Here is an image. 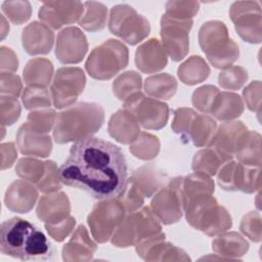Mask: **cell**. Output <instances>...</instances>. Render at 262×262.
I'll list each match as a JSON object with an SVG mask.
<instances>
[{
    "instance_id": "cell-1",
    "label": "cell",
    "mask_w": 262,
    "mask_h": 262,
    "mask_svg": "<svg viewBox=\"0 0 262 262\" xmlns=\"http://www.w3.org/2000/svg\"><path fill=\"white\" fill-rule=\"evenodd\" d=\"M59 180L97 200L119 196L127 183V161L122 149L101 138L76 141L58 169Z\"/></svg>"
},
{
    "instance_id": "cell-2",
    "label": "cell",
    "mask_w": 262,
    "mask_h": 262,
    "mask_svg": "<svg viewBox=\"0 0 262 262\" xmlns=\"http://www.w3.org/2000/svg\"><path fill=\"white\" fill-rule=\"evenodd\" d=\"M0 251L23 261H46L53 255L47 236L37 226L18 217L1 224Z\"/></svg>"
},
{
    "instance_id": "cell-3",
    "label": "cell",
    "mask_w": 262,
    "mask_h": 262,
    "mask_svg": "<svg viewBox=\"0 0 262 262\" xmlns=\"http://www.w3.org/2000/svg\"><path fill=\"white\" fill-rule=\"evenodd\" d=\"M103 123V110L96 103L80 102L56 117L53 131L57 143L79 141L95 133Z\"/></svg>"
},
{
    "instance_id": "cell-4",
    "label": "cell",
    "mask_w": 262,
    "mask_h": 262,
    "mask_svg": "<svg viewBox=\"0 0 262 262\" xmlns=\"http://www.w3.org/2000/svg\"><path fill=\"white\" fill-rule=\"evenodd\" d=\"M209 190H194L183 195L186 220L194 228L213 235L228 229L231 226V218L226 210L218 207L217 202L211 195H206Z\"/></svg>"
},
{
    "instance_id": "cell-5",
    "label": "cell",
    "mask_w": 262,
    "mask_h": 262,
    "mask_svg": "<svg viewBox=\"0 0 262 262\" xmlns=\"http://www.w3.org/2000/svg\"><path fill=\"white\" fill-rule=\"evenodd\" d=\"M128 63V50L117 40H107L93 49L86 62V70L95 79L105 80L115 76Z\"/></svg>"
},
{
    "instance_id": "cell-6",
    "label": "cell",
    "mask_w": 262,
    "mask_h": 262,
    "mask_svg": "<svg viewBox=\"0 0 262 262\" xmlns=\"http://www.w3.org/2000/svg\"><path fill=\"white\" fill-rule=\"evenodd\" d=\"M108 28L114 35L135 45L149 34V23L128 5L114 6L111 11Z\"/></svg>"
},
{
    "instance_id": "cell-7",
    "label": "cell",
    "mask_w": 262,
    "mask_h": 262,
    "mask_svg": "<svg viewBox=\"0 0 262 262\" xmlns=\"http://www.w3.org/2000/svg\"><path fill=\"white\" fill-rule=\"evenodd\" d=\"M124 206L114 199L96 204L88 217V224L96 241L103 243L108 239L113 230L123 221Z\"/></svg>"
},
{
    "instance_id": "cell-8",
    "label": "cell",
    "mask_w": 262,
    "mask_h": 262,
    "mask_svg": "<svg viewBox=\"0 0 262 262\" xmlns=\"http://www.w3.org/2000/svg\"><path fill=\"white\" fill-rule=\"evenodd\" d=\"M124 107L147 129H161L168 120V105L164 102L146 98L140 92L130 95L124 102Z\"/></svg>"
},
{
    "instance_id": "cell-9",
    "label": "cell",
    "mask_w": 262,
    "mask_h": 262,
    "mask_svg": "<svg viewBox=\"0 0 262 262\" xmlns=\"http://www.w3.org/2000/svg\"><path fill=\"white\" fill-rule=\"evenodd\" d=\"M192 26L191 19H179L167 14L161 20V36L163 45L175 61L182 59L188 50V32Z\"/></svg>"
},
{
    "instance_id": "cell-10",
    "label": "cell",
    "mask_w": 262,
    "mask_h": 262,
    "mask_svg": "<svg viewBox=\"0 0 262 262\" xmlns=\"http://www.w3.org/2000/svg\"><path fill=\"white\" fill-rule=\"evenodd\" d=\"M85 76L78 68L59 69L51 86V93L55 107L61 108L73 103L77 96L83 91Z\"/></svg>"
},
{
    "instance_id": "cell-11",
    "label": "cell",
    "mask_w": 262,
    "mask_h": 262,
    "mask_svg": "<svg viewBox=\"0 0 262 262\" xmlns=\"http://www.w3.org/2000/svg\"><path fill=\"white\" fill-rule=\"evenodd\" d=\"M199 37L203 51L206 52L214 67L225 68L230 63L220 49V46L226 48L234 44L227 38V31L223 23L209 21L204 24Z\"/></svg>"
},
{
    "instance_id": "cell-12",
    "label": "cell",
    "mask_w": 262,
    "mask_h": 262,
    "mask_svg": "<svg viewBox=\"0 0 262 262\" xmlns=\"http://www.w3.org/2000/svg\"><path fill=\"white\" fill-rule=\"evenodd\" d=\"M182 178H174L170 184L160 191L151 202L155 214L165 224L177 222L182 215L183 194H182Z\"/></svg>"
},
{
    "instance_id": "cell-13",
    "label": "cell",
    "mask_w": 262,
    "mask_h": 262,
    "mask_svg": "<svg viewBox=\"0 0 262 262\" xmlns=\"http://www.w3.org/2000/svg\"><path fill=\"white\" fill-rule=\"evenodd\" d=\"M87 51L85 36L77 28H68L57 37L55 54L60 62H79Z\"/></svg>"
},
{
    "instance_id": "cell-14",
    "label": "cell",
    "mask_w": 262,
    "mask_h": 262,
    "mask_svg": "<svg viewBox=\"0 0 262 262\" xmlns=\"http://www.w3.org/2000/svg\"><path fill=\"white\" fill-rule=\"evenodd\" d=\"M243 126L242 122H233L231 124H223L220 126L216 135H214L209 145L216 148L215 151L219 155L223 162L232 158V151L235 148L236 141L241 135L238 129Z\"/></svg>"
},
{
    "instance_id": "cell-15",
    "label": "cell",
    "mask_w": 262,
    "mask_h": 262,
    "mask_svg": "<svg viewBox=\"0 0 262 262\" xmlns=\"http://www.w3.org/2000/svg\"><path fill=\"white\" fill-rule=\"evenodd\" d=\"M49 32L50 30L42 24H38L36 21L30 24L23 31V46L25 50L31 55L38 53H48L51 49V46L40 41V37L45 36Z\"/></svg>"
},
{
    "instance_id": "cell-16",
    "label": "cell",
    "mask_w": 262,
    "mask_h": 262,
    "mask_svg": "<svg viewBox=\"0 0 262 262\" xmlns=\"http://www.w3.org/2000/svg\"><path fill=\"white\" fill-rule=\"evenodd\" d=\"M137 51L149 56L148 58L136 60L137 68L144 73H152V72L162 70L167 64L166 55L161 56V57H154V56H159V55L165 54L157 39H150L148 42L141 45L137 49Z\"/></svg>"
},
{
    "instance_id": "cell-17",
    "label": "cell",
    "mask_w": 262,
    "mask_h": 262,
    "mask_svg": "<svg viewBox=\"0 0 262 262\" xmlns=\"http://www.w3.org/2000/svg\"><path fill=\"white\" fill-rule=\"evenodd\" d=\"M216 128V122L208 116L196 114L190 124L187 136L189 135L196 146L210 144Z\"/></svg>"
},
{
    "instance_id": "cell-18",
    "label": "cell",
    "mask_w": 262,
    "mask_h": 262,
    "mask_svg": "<svg viewBox=\"0 0 262 262\" xmlns=\"http://www.w3.org/2000/svg\"><path fill=\"white\" fill-rule=\"evenodd\" d=\"M33 189H34L33 186H31L27 182H24L23 180L14 181L7 189V192L16 194L18 196L17 198L16 196L5 198L6 207L14 212L26 213V212L30 211L32 209V207L34 206L36 198H28V196L24 198V194L30 192Z\"/></svg>"
},
{
    "instance_id": "cell-19",
    "label": "cell",
    "mask_w": 262,
    "mask_h": 262,
    "mask_svg": "<svg viewBox=\"0 0 262 262\" xmlns=\"http://www.w3.org/2000/svg\"><path fill=\"white\" fill-rule=\"evenodd\" d=\"M242 100L241 97L236 94L232 93H226L222 92L216 96L211 113L219 120H225V119H231L234 117H238L239 114L243 112V105H236V106H230L235 104H241Z\"/></svg>"
},
{
    "instance_id": "cell-20",
    "label": "cell",
    "mask_w": 262,
    "mask_h": 262,
    "mask_svg": "<svg viewBox=\"0 0 262 262\" xmlns=\"http://www.w3.org/2000/svg\"><path fill=\"white\" fill-rule=\"evenodd\" d=\"M84 5L87 8V13L79 21L80 26L91 32L101 30L105 25L106 9L104 5L97 2H85Z\"/></svg>"
},
{
    "instance_id": "cell-21",
    "label": "cell",
    "mask_w": 262,
    "mask_h": 262,
    "mask_svg": "<svg viewBox=\"0 0 262 262\" xmlns=\"http://www.w3.org/2000/svg\"><path fill=\"white\" fill-rule=\"evenodd\" d=\"M162 83H160V76H152L145 80V91L154 96L168 98L165 91L171 96L175 93L176 90V81L173 77L162 74Z\"/></svg>"
},
{
    "instance_id": "cell-22",
    "label": "cell",
    "mask_w": 262,
    "mask_h": 262,
    "mask_svg": "<svg viewBox=\"0 0 262 262\" xmlns=\"http://www.w3.org/2000/svg\"><path fill=\"white\" fill-rule=\"evenodd\" d=\"M222 159L215 150L205 149L194 155L192 162V169L194 171H203L210 175H215Z\"/></svg>"
},
{
    "instance_id": "cell-23",
    "label": "cell",
    "mask_w": 262,
    "mask_h": 262,
    "mask_svg": "<svg viewBox=\"0 0 262 262\" xmlns=\"http://www.w3.org/2000/svg\"><path fill=\"white\" fill-rule=\"evenodd\" d=\"M219 90L214 86H204L194 91L192 95V103L199 110L211 113L212 104L218 95Z\"/></svg>"
},
{
    "instance_id": "cell-24",
    "label": "cell",
    "mask_w": 262,
    "mask_h": 262,
    "mask_svg": "<svg viewBox=\"0 0 262 262\" xmlns=\"http://www.w3.org/2000/svg\"><path fill=\"white\" fill-rule=\"evenodd\" d=\"M23 95L35 97L34 99L25 102V106L28 110H31L34 107H46L50 105L48 92L43 87H35V86L28 87L25 89V92Z\"/></svg>"
},
{
    "instance_id": "cell-25",
    "label": "cell",
    "mask_w": 262,
    "mask_h": 262,
    "mask_svg": "<svg viewBox=\"0 0 262 262\" xmlns=\"http://www.w3.org/2000/svg\"><path fill=\"white\" fill-rule=\"evenodd\" d=\"M195 113L190 108H178L175 112V119L172 128L175 133L187 135L190 124L195 117Z\"/></svg>"
},
{
    "instance_id": "cell-26",
    "label": "cell",
    "mask_w": 262,
    "mask_h": 262,
    "mask_svg": "<svg viewBox=\"0 0 262 262\" xmlns=\"http://www.w3.org/2000/svg\"><path fill=\"white\" fill-rule=\"evenodd\" d=\"M2 8L3 11L7 14V17H9L10 20L16 25L26 21L30 17L31 9L29 2H26L20 9H15L13 2L5 1L2 5Z\"/></svg>"
},
{
    "instance_id": "cell-27",
    "label": "cell",
    "mask_w": 262,
    "mask_h": 262,
    "mask_svg": "<svg viewBox=\"0 0 262 262\" xmlns=\"http://www.w3.org/2000/svg\"><path fill=\"white\" fill-rule=\"evenodd\" d=\"M141 78L140 76H138L136 74V76L131 80L130 83H126V80H125V77L124 75H121L115 82H114V92L116 93V95L119 97V99L123 100L125 99V97L130 94L131 92V95L133 94L132 92L135 91V89H133L132 87H130V84L131 85H141Z\"/></svg>"
},
{
    "instance_id": "cell-28",
    "label": "cell",
    "mask_w": 262,
    "mask_h": 262,
    "mask_svg": "<svg viewBox=\"0 0 262 262\" xmlns=\"http://www.w3.org/2000/svg\"><path fill=\"white\" fill-rule=\"evenodd\" d=\"M1 75H3L6 79H7V84L6 83H1V92L2 93H10L13 94L15 96H17L20 92L21 89V83L20 80L17 76L12 75V74H7L5 75V73H2Z\"/></svg>"
}]
</instances>
